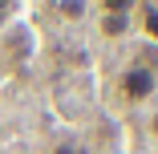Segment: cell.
I'll use <instances>...</instances> for the list:
<instances>
[{
  "mask_svg": "<svg viewBox=\"0 0 158 154\" xmlns=\"http://www.w3.org/2000/svg\"><path fill=\"white\" fill-rule=\"evenodd\" d=\"M20 8L16 4H0V33H8V28H12V16H16Z\"/></svg>",
  "mask_w": 158,
  "mask_h": 154,
  "instance_id": "6",
  "label": "cell"
},
{
  "mask_svg": "<svg viewBox=\"0 0 158 154\" xmlns=\"http://www.w3.org/2000/svg\"><path fill=\"white\" fill-rule=\"evenodd\" d=\"M89 16H98V33L106 41H126L134 33V4H98L89 8Z\"/></svg>",
  "mask_w": 158,
  "mask_h": 154,
  "instance_id": "2",
  "label": "cell"
},
{
  "mask_svg": "<svg viewBox=\"0 0 158 154\" xmlns=\"http://www.w3.org/2000/svg\"><path fill=\"white\" fill-rule=\"evenodd\" d=\"M154 53V49H150ZM130 57L110 81V98L122 110H150L158 102V57Z\"/></svg>",
  "mask_w": 158,
  "mask_h": 154,
  "instance_id": "1",
  "label": "cell"
},
{
  "mask_svg": "<svg viewBox=\"0 0 158 154\" xmlns=\"http://www.w3.org/2000/svg\"><path fill=\"white\" fill-rule=\"evenodd\" d=\"M134 33H142L150 45H158V0L134 4Z\"/></svg>",
  "mask_w": 158,
  "mask_h": 154,
  "instance_id": "3",
  "label": "cell"
},
{
  "mask_svg": "<svg viewBox=\"0 0 158 154\" xmlns=\"http://www.w3.org/2000/svg\"><path fill=\"white\" fill-rule=\"evenodd\" d=\"M45 154H85V142H77V138H57V142L45 146Z\"/></svg>",
  "mask_w": 158,
  "mask_h": 154,
  "instance_id": "4",
  "label": "cell"
},
{
  "mask_svg": "<svg viewBox=\"0 0 158 154\" xmlns=\"http://www.w3.org/2000/svg\"><path fill=\"white\" fill-rule=\"evenodd\" d=\"M142 130H146V138H150V142L158 146V102H154V106H150V110L142 114Z\"/></svg>",
  "mask_w": 158,
  "mask_h": 154,
  "instance_id": "5",
  "label": "cell"
}]
</instances>
